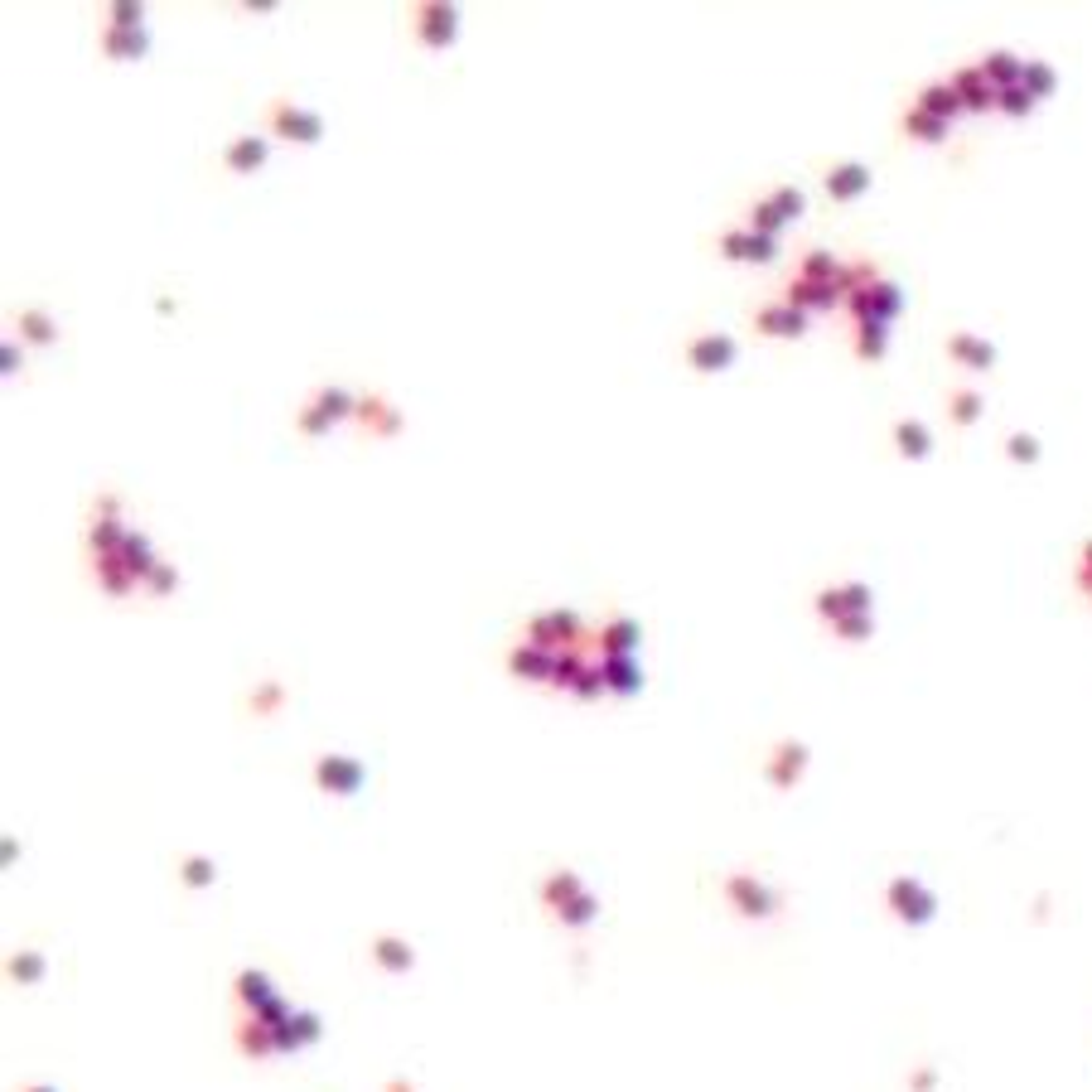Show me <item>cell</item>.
<instances>
[{
	"instance_id": "6da1fadb",
	"label": "cell",
	"mask_w": 1092,
	"mask_h": 1092,
	"mask_svg": "<svg viewBox=\"0 0 1092 1092\" xmlns=\"http://www.w3.org/2000/svg\"><path fill=\"white\" fill-rule=\"evenodd\" d=\"M580 639H585V623L571 609H546L527 623V643H536L546 653H571V648H580Z\"/></svg>"
},
{
	"instance_id": "7a4b0ae2",
	"label": "cell",
	"mask_w": 1092,
	"mask_h": 1092,
	"mask_svg": "<svg viewBox=\"0 0 1092 1092\" xmlns=\"http://www.w3.org/2000/svg\"><path fill=\"white\" fill-rule=\"evenodd\" d=\"M271 131L276 136H285V140H300V145H315L320 136H325V116L320 112H304V107H295V102H271Z\"/></svg>"
},
{
	"instance_id": "3957f363",
	"label": "cell",
	"mask_w": 1092,
	"mask_h": 1092,
	"mask_svg": "<svg viewBox=\"0 0 1092 1092\" xmlns=\"http://www.w3.org/2000/svg\"><path fill=\"white\" fill-rule=\"evenodd\" d=\"M846 300H850V309H855V325H866V320L890 325L899 309H904V295H899V285H890V281H875V285L855 290V295H846Z\"/></svg>"
},
{
	"instance_id": "277c9868",
	"label": "cell",
	"mask_w": 1092,
	"mask_h": 1092,
	"mask_svg": "<svg viewBox=\"0 0 1092 1092\" xmlns=\"http://www.w3.org/2000/svg\"><path fill=\"white\" fill-rule=\"evenodd\" d=\"M735 358H740V344H735L730 334H696V339L686 344V363H691L696 372H725Z\"/></svg>"
},
{
	"instance_id": "5b68a950",
	"label": "cell",
	"mask_w": 1092,
	"mask_h": 1092,
	"mask_svg": "<svg viewBox=\"0 0 1092 1092\" xmlns=\"http://www.w3.org/2000/svg\"><path fill=\"white\" fill-rule=\"evenodd\" d=\"M315 778H320V788H325V793L348 798V793H358V788H363V764H358V759H348V754H325V759L315 764Z\"/></svg>"
},
{
	"instance_id": "8992f818",
	"label": "cell",
	"mask_w": 1092,
	"mask_h": 1092,
	"mask_svg": "<svg viewBox=\"0 0 1092 1092\" xmlns=\"http://www.w3.org/2000/svg\"><path fill=\"white\" fill-rule=\"evenodd\" d=\"M841 295H846V276L841 281H803V276L788 281V304L803 309V315H812V309H831Z\"/></svg>"
},
{
	"instance_id": "52a82bcc",
	"label": "cell",
	"mask_w": 1092,
	"mask_h": 1092,
	"mask_svg": "<svg viewBox=\"0 0 1092 1092\" xmlns=\"http://www.w3.org/2000/svg\"><path fill=\"white\" fill-rule=\"evenodd\" d=\"M416 34H421V44H426V49H445V44H454V34H459V15H454V6H421V10H416Z\"/></svg>"
},
{
	"instance_id": "ba28073f",
	"label": "cell",
	"mask_w": 1092,
	"mask_h": 1092,
	"mask_svg": "<svg viewBox=\"0 0 1092 1092\" xmlns=\"http://www.w3.org/2000/svg\"><path fill=\"white\" fill-rule=\"evenodd\" d=\"M721 252L730 262H773L778 257V242L764 238V232H754V227H735V232H725V238H721Z\"/></svg>"
},
{
	"instance_id": "9c48e42d",
	"label": "cell",
	"mask_w": 1092,
	"mask_h": 1092,
	"mask_svg": "<svg viewBox=\"0 0 1092 1092\" xmlns=\"http://www.w3.org/2000/svg\"><path fill=\"white\" fill-rule=\"evenodd\" d=\"M639 623L629 614H614L599 623V658H634L639 653Z\"/></svg>"
},
{
	"instance_id": "30bf717a",
	"label": "cell",
	"mask_w": 1092,
	"mask_h": 1092,
	"mask_svg": "<svg viewBox=\"0 0 1092 1092\" xmlns=\"http://www.w3.org/2000/svg\"><path fill=\"white\" fill-rule=\"evenodd\" d=\"M754 329H764V334H773V339H798V334L808 329V315H803V309H793L788 300H778V304L754 309Z\"/></svg>"
},
{
	"instance_id": "8fae6325",
	"label": "cell",
	"mask_w": 1092,
	"mask_h": 1092,
	"mask_svg": "<svg viewBox=\"0 0 1092 1092\" xmlns=\"http://www.w3.org/2000/svg\"><path fill=\"white\" fill-rule=\"evenodd\" d=\"M552 667H556V653H546V648H536L527 639L508 653V672L517 682H552Z\"/></svg>"
},
{
	"instance_id": "7c38bea8",
	"label": "cell",
	"mask_w": 1092,
	"mask_h": 1092,
	"mask_svg": "<svg viewBox=\"0 0 1092 1092\" xmlns=\"http://www.w3.org/2000/svg\"><path fill=\"white\" fill-rule=\"evenodd\" d=\"M803 768H808V745L784 740V745L773 749V759H768V784L773 788H793L798 778H803Z\"/></svg>"
},
{
	"instance_id": "4fadbf2b",
	"label": "cell",
	"mask_w": 1092,
	"mask_h": 1092,
	"mask_svg": "<svg viewBox=\"0 0 1092 1092\" xmlns=\"http://www.w3.org/2000/svg\"><path fill=\"white\" fill-rule=\"evenodd\" d=\"M266 155H271V140L266 136H238V140L222 150V165L232 175H252V170L266 165Z\"/></svg>"
},
{
	"instance_id": "5bb4252c",
	"label": "cell",
	"mask_w": 1092,
	"mask_h": 1092,
	"mask_svg": "<svg viewBox=\"0 0 1092 1092\" xmlns=\"http://www.w3.org/2000/svg\"><path fill=\"white\" fill-rule=\"evenodd\" d=\"M953 88H957L962 107H972V112H986V107H996V102H1000V93L991 88V77H986L981 68H962V73L953 77Z\"/></svg>"
},
{
	"instance_id": "9a60e30c",
	"label": "cell",
	"mask_w": 1092,
	"mask_h": 1092,
	"mask_svg": "<svg viewBox=\"0 0 1092 1092\" xmlns=\"http://www.w3.org/2000/svg\"><path fill=\"white\" fill-rule=\"evenodd\" d=\"M358 421H363L372 435H397V430H402V411L387 402V397H377V392L358 397Z\"/></svg>"
},
{
	"instance_id": "2e32d148",
	"label": "cell",
	"mask_w": 1092,
	"mask_h": 1092,
	"mask_svg": "<svg viewBox=\"0 0 1092 1092\" xmlns=\"http://www.w3.org/2000/svg\"><path fill=\"white\" fill-rule=\"evenodd\" d=\"M890 904H894L899 918H914V923H923V918L933 914V894H928L918 880H894V885H890Z\"/></svg>"
},
{
	"instance_id": "e0dca14e",
	"label": "cell",
	"mask_w": 1092,
	"mask_h": 1092,
	"mask_svg": "<svg viewBox=\"0 0 1092 1092\" xmlns=\"http://www.w3.org/2000/svg\"><path fill=\"white\" fill-rule=\"evenodd\" d=\"M599 667H604V691H614V696H634L643 686V667L634 658H604Z\"/></svg>"
},
{
	"instance_id": "ac0fdd59",
	"label": "cell",
	"mask_w": 1092,
	"mask_h": 1092,
	"mask_svg": "<svg viewBox=\"0 0 1092 1092\" xmlns=\"http://www.w3.org/2000/svg\"><path fill=\"white\" fill-rule=\"evenodd\" d=\"M866 189H871V170L855 165V160H850V165H836V170L827 175V194L841 199V203H846V199H861Z\"/></svg>"
},
{
	"instance_id": "d6986e66",
	"label": "cell",
	"mask_w": 1092,
	"mask_h": 1092,
	"mask_svg": "<svg viewBox=\"0 0 1092 1092\" xmlns=\"http://www.w3.org/2000/svg\"><path fill=\"white\" fill-rule=\"evenodd\" d=\"M121 561H126V571H131L136 580H150V571L160 566V556H155V546H150V536H145V532H126Z\"/></svg>"
},
{
	"instance_id": "ffe728a7",
	"label": "cell",
	"mask_w": 1092,
	"mask_h": 1092,
	"mask_svg": "<svg viewBox=\"0 0 1092 1092\" xmlns=\"http://www.w3.org/2000/svg\"><path fill=\"white\" fill-rule=\"evenodd\" d=\"M93 571H97V585L107 590V595H131L140 580L126 571V561H121V552L116 556H93Z\"/></svg>"
},
{
	"instance_id": "44dd1931",
	"label": "cell",
	"mask_w": 1092,
	"mask_h": 1092,
	"mask_svg": "<svg viewBox=\"0 0 1092 1092\" xmlns=\"http://www.w3.org/2000/svg\"><path fill=\"white\" fill-rule=\"evenodd\" d=\"M918 112L938 116V121H953V116L962 112V97H957V88H953V83H933V88H923Z\"/></svg>"
},
{
	"instance_id": "7402d4cb",
	"label": "cell",
	"mask_w": 1092,
	"mask_h": 1092,
	"mask_svg": "<svg viewBox=\"0 0 1092 1092\" xmlns=\"http://www.w3.org/2000/svg\"><path fill=\"white\" fill-rule=\"evenodd\" d=\"M102 49H107L112 58H140V53L150 49V34H145V30H116V25H107V30H102Z\"/></svg>"
},
{
	"instance_id": "603a6c76",
	"label": "cell",
	"mask_w": 1092,
	"mask_h": 1092,
	"mask_svg": "<svg viewBox=\"0 0 1092 1092\" xmlns=\"http://www.w3.org/2000/svg\"><path fill=\"white\" fill-rule=\"evenodd\" d=\"M976 68L991 77V88H996V93L1016 88L1020 77H1025V63H1020V58H1010V53H991V58H986V63H976Z\"/></svg>"
},
{
	"instance_id": "cb8c5ba5",
	"label": "cell",
	"mask_w": 1092,
	"mask_h": 1092,
	"mask_svg": "<svg viewBox=\"0 0 1092 1092\" xmlns=\"http://www.w3.org/2000/svg\"><path fill=\"white\" fill-rule=\"evenodd\" d=\"M948 353H953L957 363H967V368H991V363H996V348H991L986 339H976V334H953Z\"/></svg>"
},
{
	"instance_id": "d4e9b609",
	"label": "cell",
	"mask_w": 1092,
	"mask_h": 1092,
	"mask_svg": "<svg viewBox=\"0 0 1092 1092\" xmlns=\"http://www.w3.org/2000/svg\"><path fill=\"white\" fill-rule=\"evenodd\" d=\"M894 445H899L904 459H923V454L933 450V435H928L923 421H899V426H894Z\"/></svg>"
},
{
	"instance_id": "484cf974",
	"label": "cell",
	"mask_w": 1092,
	"mask_h": 1092,
	"mask_svg": "<svg viewBox=\"0 0 1092 1092\" xmlns=\"http://www.w3.org/2000/svg\"><path fill=\"white\" fill-rule=\"evenodd\" d=\"M885 348H890V329L880 320L855 325V353H861V358H885Z\"/></svg>"
},
{
	"instance_id": "4316f807",
	"label": "cell",
	"mask_w": 1092,
	"mask_h": 1092,
	"mask_svg": "<svg viewBox=\"0 0 1092 1092\" xmlns=\"http://www.w3.org/2000/svg\"><path fill=\"white\" fill-rule=\"evenodd\" d=\"M315 407L329 416V421H344V416H358V397H348L344 387H325V392H315Z\"/></svg>"
},
{
	"instance_id": "83f0119b",
	"label": "cell",
	"mask_w": 1092,
	"mask_h": 1092,
	"mask_svg": "<svg viewBox=\"0 0 1092 1092\" xmlns=\"http://www.w3.org/2000/svg\"><path fill=\"white\" fill-rule=\"evenodd\" d=\"M798 276H803V281H841V276H846V266H836V257H831V252H808V257H803V266H798Z\"/></svg>"
},
{
	"instance_id": "f1b7e54d",
	"label": "cell",
	"mask_w": 1092,
	"mask_h": 1092,
	"mask_svg": "<svg viewBox=\"0 0 1092 1092\" xmlns=\"http://www.w3.org/2000/svg\"><path fill=\"white\" fill-rule=\"evenodd\" d=\"M580 899V880L571 875V871H561V875H552L546 880V904H556V909H571Z\"/></svg>"
},
{
	"instance_id": "f546056e",
	"label": "cell",
	"mask_w": 1092,
	"mask_h": 1092,
	"mask_svg": "<svg viewBox=\"0 0 1092 1092\" xmlns=\"http://www.w3.org/2000/svg\"><path fill=\"white\" fill-rule=\"evenodd\" d=\"M58 334V325L44 315V309H25L20 315V339H30V344H49Z\"/></svg>"
},
{
	"instance_id": "4dcf8cb0",
	"label": "cell",
	"mask_w": 1092,
	"mask_h": 1092,
	"mask_svg": "<svg viewBox=\"0 0 1092 1092\" xmlns=\"http://www.w3.org/2000/svg\"><path fill=\"white\" fill-rule=\"evenodd\" d=\"M1020 83L1030 88V97L1040 102V97H1049L1054 88H1059V77H1054V68L1049 63H1025V77H1020Z\"/></svg>"
},
{
	"instance_id": "1f68e13d",
	"label": "cell",
	"mask_w": 1092,
	"mask_h": 1092,
	"mask_svg": "<svg viewBox=\"0 0 1092 1092\" xmlns=\"http://www.w3.org/2000/svg\"><path fill=\"white\" fill-rule=\"evenodd\" d=\"M904 131L909 136H918V140H943V131H948V121H938V116H928V112H909L904 116Z\"/></svg>"
},
{
	"instance_id": "d6a6232c",
	"label": "cell",
	"mask_w": 1092,
	"mask_h": 1092,
	"mask_svg": "<svg viewBox=\"0 0 1092 1092\" xmlns=\"http://www.w3.org/2000/svg\"><path fill=\"white\" fill-rule=\"evenodd\" d=\"M768 203H773L778 213H784V222H793V218H798V213L808 208L803 189H788V184H784V189H773V194H768Z\"/></svg>"
},
{
	"instance_id": "836d02e7",
	"label": "cell",
	"mask_w": 1092,
	"mask_h": 1092,
	"mask_svg": "<svg viewBox=\"0 0 1092 1092\" xmlns=\"http://www.w3.org/2000/svg\"><path fill=\"white\" fill-rule=\"evenodd\" d=\"M749 227H754V232H764V238H773V232L784 227V213H778V208L764 199V203H754V208H749Z\"/></svg>"
},
{
	"instance_id": "e575fe53",
	"label": "cell",
	"mask_w": 1092,
	"mask_h": 1092,
	"mask_svg": "<svg viewBox=\"0 0 1092 1092\" xmlns=\"http://www.w3.org/2000/svg\"><path fill=\"white\" fill-rule=\"evenodd\" d=\"M996 107H1000L1005 116H1025V112L1035 107V97H1030V88H1025V83H1016V88H1005V93H1000V102H996Z\"/></svg>"
},
{
	"instance_id": "d590c367",
	"label": "cell",
	"mask_w": 1092,
	"mask_h": 1092,
	"mask_svg": "<svg viewBox=\"0 0 1092 1092\" xmlns=\"http://www.w3.org/2000/svg\"><path fill=\"white\" fill-rule=\"evenodd\" d=\"M730 894L745 904V914H764V904H768V899H764V890H759V885H749L745 875H735V880H730Z\"/></svg>"
},
{
	"instance_id": "8d00e7d4",
	"label": "cell",
	"mask_w": 1092,
	"mask_h": 1092,
	"mask_svg": "<svg viewBox=\"0 0 1092 1092\" xmlns=\"http://www.w3.org/2000/svg\"><path fill=\"white\" fill-rule=\"evenodd\" d=\"M871 629H875V619H871V614H846V619L836 623V634H841L846 643H861V639H871Z\"/></svg>"
},
{
	"instance_id": "74e56055",
	"label": "cell",
	"mask_w": 1092,
	"mask_h": 1092,
	"mask_svg": "<svg viewBox=\"0 0 1092 1092\" xmlns=\"http://www.w3.org/2000/svg\"><path fill=\"white\" fill-rule=\"evenodd\" d=\"M817 614H822V619H831V623H841V619L850 614L846 590H822V595H817Z\"/></svg>"
},
{
	"instance_id": "f35d334b",
	"label": "cell",
	"mask_w": 1092,
	"mask_h": 1092,
	"mask_svg": "<svg viewBox=\"0 0 1092 1092\" xmlns=\"http://www.w3.org/2000/svg\"><path fill=\"white\" fill-rule=\"evenodd\" d=\"M1005 454L1016 459V464H1035V459H1040V440H1035V435H1010V440H1005Z\"/></svg>"
},
{
	"instance_id": "ab89813d",
	"label": "cell",
	"mask_w": 1092,
	"mask_h": 1092,
	"mask_svg": "<svg viewBox=\"0 0 1092 1092\" xmlns=\"http://www.w3.org/2000/svg\"><path fill=\"white\" fill-rule=\"evenodd\" d=\"M976 416H981V397H976V392H957V397H953V421H957V426H972Z\"/></svg>"
},
{
	"instance_id": "60d3db41",
	"label": "cell",
	"mask_w": 1092,
	"mask_h": 1092,
	"mask_svg": "<svg viewBox=\"0 0 1092 1092\" xmlns=\"http://www.w3.org/2000/svg\"><path fill=\"white\" fill-rule=\"evenodd\" d=\"M175 585H179V571H175L170 561H160V566L150 571V580H145V590H155V595H170Z\"/></svg>"
},
{
	"instance_id": "b9f144b4",
	"label": "cell",
	"mask_w": 1092,
	"mask_h": 1092,
	"mask_svg": "<svg viewBox=\"0 0 1092 1092\" xmlns=\"http://www.w3.org/2000/svg\"><path fill=\"white\" fill-rule=\"evenodd\" d=\"M295 426H300V430H304V435H325V430H329V426H334V421H329V416H325V411H320V407H315V402H309V407H304V411H300V421H295Z\"/></svg>"
},
{
	"instance_id": "7bdbcfd3",
	"label": "cell",
	"mask_w": 1092,
	"mask_h": 1092,
	"mask_svg": "<svg viewBox=\"0 0 1092 1092\" xmlns=\"http://www.w3.org/2000/svg\"><path fill=\"white\" fill-rule=\"evenodd\" d=\"M281 696H285V691H281V682L257 686V691H252V711H276V706H281Z\"/></svg>"
},
{
	"instance_id": "ee69618b",
	"label": "cell",
	"mask_w": 1092,
	"mask_h": 1092,
	"mask_svg": "<svg viewBox=\"0 0 1092 1092\" xmlns=\"http://www.w3.org/2000/svg\"><path fill=\"white\" fill-rule=\"evenodd\" d=\"M112 25L116 30H145L140 25V6H112Z\"/></svg>"
},
{
	"instance_id": "f6af8a7d",
	"label": "cell",
	"mask_w": 1092,
	"mask_h": 1092,
	"mask_svg": "<svg viewBox=\"0 0 1092 1092\" xmlns=\"http://www.w3.org/2000/svg\"><path fill=\"white\" fill-rule=\"evenodd\" d=\"M377 957H382L387 967H407V962H411V953H407L402 943H382V948H377Z\"/></svg>"
},
{
	"instance_id": "bcb514c9",
	"label": "cell",
	"mask_w": 1092,
	"mask_h": 1092,
	"mask_svg": "<svg viewBox=\"0 0 1092 1092\" xmlns=\"http://www.w3.org/2000/svg\"><path fill=\"white\" fill-rule=\"evenodd\" d=\"M590 914H595V899H590V894H580L571 909H561V918H566V923H585Z\"/></svg>"
},
{
	"instance_id": "7dc6e473",
	"label": "cell",
	"mask_w": 1092,
	"mask_h": 1092,
	"mask_svg": "<svg viewBox=\"0 0 1092 1092\" xmlns=\"http://www.w3.org/2000/svg\"><path fill=\"white\" fill-rule=\"evenodd\" d=\"M208 875H213V866H208V861H189V880H194V885H203Z\"/></svg>"
},
{
	"instance_id": "c3c4849f",
	"label": "cell",
	"mask_w": 1092,
	"mask_h": 1092,
	"mask_svg": "<svg viewBox=\"0 0 1092 1092\" xmlns=\"http://www.w3.org/2000/svg\"><path fill=\"white\" fill-rule=\"evenodd\" d=\"M0 363H6V372H15V344H6V348H0Z\"/></svg>"
}]
</instances>
